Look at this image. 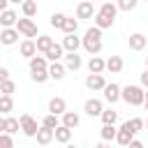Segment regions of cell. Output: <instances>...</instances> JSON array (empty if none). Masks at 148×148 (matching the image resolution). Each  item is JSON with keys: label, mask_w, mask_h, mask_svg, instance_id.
<instances>
[{"label": "cell", "mask_w": 148, "mask_h": 148, "mask_svg": "<svg viewBox=\"0 0 148 148\" xmlns=\"http://www.w3.org/2000/svg\"><path fill=\"white\" fill-rule=\"evenodd\" d=\"M116 12H118V5H113V2H104V5L97 9V14H95V28H99V30L111 28L113 21H116Z\"/></svg>", "instance_id": "6da1fadb"}, {"label": "cell", "mask_w": 148, "mask_h": 148, "mask_svg": "<svg viewBox=\"0 0 148 148\" xmlns=\"http://www.w3.org/2000/svg\"><path fill=\"white\" fill-rule=\"evenodd\" d=\"M81 46L90 53V56H97L99 51H102V30L99 28H88L86 30V35H83V39H81Z\"/></svg>", "instance_id": "7a4b0ae2"}, {"label": "cell", "mask_w": 148, "mask_h": 148, "mask_svg": "<svg viewBox=\"0 0 148 148\" xmlns=\"http://www.w3.org/2000/svg\"><path fill=\"white\" fill-rule=\"evenodd\" d=\"M120 99H125V102L132 104V106H141V104L146 102V90H143L141 86H125V88L120 90Z\"/></svg>", "instance_id": "3957f363"}, {"label": "cell", "mask_w": 148, "mask_h": 148, "mask_svg": "<svg viewBox=\"0 0 148 148\" xmlns=\"http://www.w3.org/2000/svg\"><path fill=\"white\" fill-rule=\"evenodd\" d=\"M18 123H21V132H23L25 136H37L39 125H37V120H35L30 113H21V116H18Z\"/></svg>", "instance_id": "277c9868"}, {"label": "cell", "mask_w": 148, "mask_h": 148, "mask_svg": "<svg viewBox=\"0 0 148 148\" xmlns=\"http://www.w3.org/2000/svg\"><path fill=\"white\" fill-rule=\"evenodd\" d=\"M16 32H21L25 39H32V37H37V25H35V21L32 18H18V23H16Z\"/></svg>", "instance_id": "5b68a950"}, {"label": "cell", "mask_w": 148, "mask_h": 148, "mask_svg": "<svg viewBox=\"0 0 148 148\" xmlns=\"http://www.w3.org/2000/svg\"><path fill=\"white\" fill-rule=\"evenodd\" d=\"M49 113L53 116H65L67 113V102L62 97H51L49 99Z\"/></svg>", "instance_id": "8992f818"}, {"label": "cell", "mask_w": 148, "mask_h": 148, "mask_svg": "<svg viewBox=\"0 0 148 148\" xmlns=\"http://www.w3.org/2000/svg\"><path fill=\"white\" fill-rule=\"evenodd\" d=\"M86 88L88 90H104L106 88V81L102 74H88L86 76Z\"/></svg>", "instance_id": "52a82bcc"}, {"label": "cell", "mask_w": 148, "mask_h": 148, "mask_svg": "<svg viewBox=\"0 0 148 148\" xmlns=\"http://www.w3.org/2000/svg\"><path fill=\"white\" fill-rule=\"evenodd\" d=\"M18 51H21V56H23V58L32 60V58L37 56V44H35V39H23V42H21V46H18Z\"/></svg>", "instance_id": "ba28073f"}, {"label": "cell", "mask_w": 148, "mask_h": 148, "mask_svg": "<svg viewBox=\"0 0 148 148\" xmlns=\"http://www.w3.org/2000/svg\"><path fill=\"white\" fill-rule=\"evenodd\" d=\"M120 86L118 83H106V88H104V99L109 102V104H116L118 99H120Z\"/></svg>", "instance_id": "9c48e42d"}, {"label": "cell", "mask_w": 148, "mask_h": 148, "mask_svg": "<svg viewBox=\"0 0 148 148\" xmlns=\"http://www.w3.org/2000/svg\"><path fill=\"white\" fill-rule=\"evenodd\" d=\"M83 111L90 116V118H95V116H102V102L99 99H95V97H90V99H86V104H83Z\"/></svg>", "instance_id": "30bf717a"}, {"label": "cell", "mask_w": 148, "mask_h": 148, "mask_svg": "<svg viewBox=\"0 0 148 148\" xmlns=\"http://www.w3.org/2000/svg\"><path fill=\"white\" fill-rule=\"evenodd\" d=\"M95 14H97V12H95V5H92V2L86 0V2H79V5H76V16H79V18H92Z\"/></svg>", "instance_id": "8fae6325"}, {"label": "cell", "mask_w": 148, "mask_h": 148, "mask_svg": "<svg viewBox=\"0 0 148 148\" xmlns=\"http://www.w3.org/2000/svg\"><path fill=\"white\" fill-rule=\"evenodd\" d=\"M16 42H18V32H16V28H7V30L0 32V44L12 46V44H16Z\"/></svg>", "instance_id": "7c38bea8"}, {"label": "cell", "mask_w": 148, "mask_h": 148, "mask_svg": "<svg viewBox=\"0 0 148 148\" xmlns=\"http://www.w3.org/2000/svg\"><path fill=\"white\" fill-rule=\"evenodd\" d=\"M79 46H81V39H79L76 35H65V37H62V49H65L67 53H76Z\"/></svg>", "instance_id": "4fadbf2b"}, {"label": "cell", "mask_w": 148, "mask_h": 148, "mask_svg": "<svg viewBox=\"0 0 148 148\" xmlns=\"http://www.w3.org/2000/svg\"><path fill=\"white\" fill-rule=\"evenodd\" d=\"M127 42H130V49L132 51H143L146 49V35H141V32H132Z\"/></svg>", "instance_id": "5bb4252c"}, {"label": "cell", "mask_w": 148, "mask_h": 148, "mask_svg": "<svg viewBox=\"0 0 148 148\" xmlns=\"http://www.w3.org/2000/svg\"><path fill=\"white\" fill-rule=\"evenodd\" d=\"M18 23V16H16V12H12V9H7V12H2L0 14V25L7 30V28H12V25H16Z\"/></svg>", "instance_id": "9a60e30c"}, {"label": "cell", "mask_w": 148, "mask_h": 148, "mask_svg": "<svg viewBox=\"0 0 148 148\" xmlns=\"http://www.w3.org/2000/svg\"><path fill=\"white\" fill-rule=\"evenodd\" d=\"M116 141H118L120 146H125V148H127V146L134 141V134H132L125 125H120V130H118V134H116Z\"/></svg>", "instance_id": "2e32d148"}, {"label": "cell", "mask_w": 148, "mask_h": 148, "mask_svg": "<svg viewBox=\"0 0 148 148\" xmlns=\"http://www.w3.org/2000/svg\"><path fill=\"white\" fill-rule=\"evenodd\" d=\"M88 69H90V74H102L106 69V60H102L99 56H92L88 62Z\"/></svg>", "instance_id": "e0dca14e"}, {"label": "cell", "mask_w": 148, "mask_h": 148, "mask_svg": "<svg viewBox=\"0 0 148 148\" xmlns=\"http://www.w3.org/2000/svg\"><path fill=\"white\" fill-rule=\"evenodd\" d=\"M30 72H49V62L44 56H35L30 60Z\"/></svg>", "instance_id": "ac0fdd59"}, {"label": "cell", "mask_w": 148, "mask_h": 148, "mask_svg": "<svg viewBox=\"0 0 148 148\" xmlns=\"http://www.w3.org/2000/svg\"><path fill=\"white\" fill-rule=\"evenodd\" d=\"M35 44H37V51H39V53H46L56 42H53V37H49V35H39Z\"/></svg>", "instance_id": "d6986e66"}, {"label": "cell", "mask_w": 148, "mask_h": 148, "mask_svg": "<svg viewBox=\"0 0 148 148\" xmlns=\"http://www.w3.org/2000/svg\"><path fill=\"white\" fill-rule=\"evenodd\" d=\"M62 53H65L62 44H53V46L44 53V58H46V60H51V62H58V58H62Z\"/></svg>", "instance_id": "ffe728a7"}, {"label": "cell", "mask_w": 148, "mask_h": 148, "mask_svg": "<svg viewBox=\"0 0 148 148\" xmlns=\"http://www.w3.org/2000/svg\"><path fill=\"white\" fill-rule=\"evenodd\" d=\"M79 123H81V118H79V113H74V111H67V113L62 116V125H65L67 130L79 127Z\"/></svg>", "instance_id": "44dd1931"}, {"label": "cell", "mask_w": 148, "mask_h": 148, "mask_svg": "<svg viewBox=\"0 0 148 148\" xmlns=\"http://www.w3.org/2000/svg\"><path fill=\"white\" fill-rule=\"evenodd\" d=\"M83 62H81V56H76V53H67L65 56V69H79Z\"/></svg>", "instance_id": "7402d4cb"}, {"label": "cell", "mask_w": 148, "mask_h": 148, "mask_svg": "<svg viewBox=\"0 0 148 148\" xmlns=\"http://www.w3.org/2000/svg\"><path fill=\"white\" fill-rule=\"evenodd\" d=\"M123 65H125V62H123L120 56H111V58L106 60V69H109L111 74H118V72L123 69Z\"/></svg>", "instance_id": "603a6c76"}, {"label": "cell", "mask_w": 148, "mask_h": 148, "mask_svg": "<svg viewBox=\"0 0 148 148\" xmlns=\"http://www.w3.org/2000/svg\"><path fill=\"white\" fill-rule=\"evenodd\" d=\"M60 125H62V123H60L58 116H53V113H46V116L42 118V127H46V130H53V132H56Z\"/></svg>", "instance_id": "cb8c5ba5"}, {"label": "cell", "mask_w": 148, "mask_h": 148, "mask_svg": "<svg viewBox=\"0 0 148 148\" xmlns=\"http://www.w3.org/2000/svg\"><path fill=\"white\" fill-rule=\"evenodd\" d=\"M49 76L56 79V81H60V79L65 76V65H60V62H51V65H49Z\"/></svg>", "instance_id": "d4e9b609"}, {"label": "cell", "mask_w": 148, "mask_h": 148, "mask_svg": "<svg viewBox=\"0 0 148 148\" xmlns=\"http://www.w3.org/2000/svg\"><path fill=\"white\" fill-rule=\"evenodd\" d=\"M123 125H125L132 134H136V132H141V130H143L146 120H143V118H130V120H127V123H123Z\"/></svg>", "instance_id": "484cf974"}, {"label": "cell", "mask_w": 148, "mask_h": 148, "mask_svg": "<svg viewBox=\"0 0 148 148\" xmlns=\"http://www.w3.org/2000/svg\"><path fill=\"white\" fill-rule=\"evenodd\" d=\"M53 136H56V141H60V143H69V139H72V130H67L65 125H60V127L53 132Z\"/></svg>", "instance_id": "4316f807"}, {"label": "cell", "mask_w": 148, "mask_h": 148, "mask_svg": "<svg viewBox=\"0 0 148 148\" xmlns=\"http://www.w3.org/2000/svg\"><path fill=\"white\" fill-rule=\"evenodd\" d=\"M56 136H53V130H46V127H39V132H37V143H42V146H46V143H51Z\"/></svg>", "instance_id": "83f0119b"}, {"label": "cell", "mask_w": 148, "mask_h": 148, "mask_svg": "<svg viewBox=\"0 0 148 148\" xmlns=\"http://www.w3.org/2000/svg\"><path fill=\"white\" fill-rule=\"evenodd\" d=\"M116 134H118V130L113 127V125H104L102 130H99V136H102V141L106 143V141H113L116 139Z\"/></svg>", "instance_id": "f1b7e54d"}, {"label": "cell", "mask_w": 148, "mask_h": 148, "mask_svg": "<svg viewBox=\"0 0 148 148\" xmlns=\"http://www.w3.org/2000/svg\"><path fill=\"white\" fill-rule=\"evenodd\" d=\"M12 109H14V99L9 95H0V116L12 113Z\"/></svg>", "instance_id": "f546056e"}, {"label": "cell", "mask_w": 148, "mask_h": 148, "mask_svg": "<svg viewBox=\"0 0 148 148\" xmlns=\"http://www.w3.org/2000/svg\"><path fill=\"white\" fill-rule=\"evenodd\" d=\"M76 28H79V21L67 16L65 23H62V32H65V35H76Z\"/></svg>", "instance_id": "4dcf8cb0"}, {"label": "cell", "mask_w": 148, "mask_h": 148, "mask_svg": "<svg viewBox=\"0 0 148 148\" xmlns=\"http://www.w3.org/2000/svg\"><path fill=\"white\" fill-rule=\"evenodd\" d=\"M99 118H102V123H104V125H116V120H118V113H116L113 109H104Z\"/></svg>", "instance_id": "1f68e13d"}, {"label": "cell", "mask_w": 148, "mask_h": 148, "mask_svg": "<svg viewBox=\"0 0 148 148\" xmlns=\"http://www.w3.org/2000/svg\"><path fill=\"white\" fill-rule=\"evenodd\" d=\"M21 9H23L25 18H32V16L37 14V2H32V0H25V2L21 5Z\"/></svg>", "instance_id": "d6a6232c"}, {"label": "cell", "mask_w": 148, "mask_h": 148, "mask_svg": "<svg viewBox=\"0 0 148 148\" xmlns=\"http://www.w3.org/2000/svg\"><path fill=\"white\" fill-rule=\"evenodd\" d=\"M14 90H16V83H14L12 79H7V81H2V83H0V92H2V95H9V97H12V92H14Z\"/></svg>", "instance_id": "836d02e7"}, {"label": "cell", "mask_w": 148, "mask_h": 148, "mask_svg": "<svg viewBox=\"0 0 148 148\" xmlns=\"http://www.w3.org/2000/svg\"><path fill=\"white\" fill-rule=\"evenodd\" d=\"M18 130H21L18 118H7V132H5V134H9V136H12V134H16Z\"/></svg>", "instance_id": "e575fe53"}, {"label": "cell", "mask_w": 148, "mask_h": 148, "mask_svg": "<svg viewBox=\"0 0 148 148\" xmlns=\"http://www.w3.org/2000/svg\"><path fill=\"white\" fill-rule=\"evenodd\" d=\"M65 18H67L65 14H60V12H56V14L51 16V25H53V28H60V30H62V23H65Z\"/></svg>", "instance_id": "d590c367"}, {"label": "cell", "mask_w": 148, "mask_h": 148, "mask_svg": "<svg viewBox=\"0 0 148 148\" xmlns=\"http://www.w3.org/2000/svg\"><path fill=\"white\" fill-rule=\"evenodd\" d=\"M30 79H32L35 83H44V81H46V79H51V76H49V72H32V74H30Z\"/></svg>", "instance_id": "8d00e7d4"}, {"label": "cell", "mask_w": 148, "mask_h": 148, "mask_svg": "<svg viewBox=\"0 0 148 148\" xmlns=\"http://www.w3.org/2000/svg\"><path fill=\"white\" fill-rule=\"evenodd\" d=\"M134 7H136V0H120L118 2V9H123V12H130Z\"/></svg>", "instance_id": "74e56055"}, {"label": "cell", "mask_w": 148, "mask_h": 148, "mask_svg": "<svg viewBox=\"0 0 148 148\" xmlns=\"http://www.w3.org/2000/svg\"><path fill=\"white\" fill-rule=\"evenodd\" d=\"M0 148H14V139L9 134H0Z\"/></svg>", "instance_id": "f35d334b"}, {"label": "cell", "mask_w": 148, "mask_h": 148, "mask_svg": "<svg viewBox=\"0 0 148 148\" xmlns=\"http://www.w3.org/2000/svg\"><path fill=\"white\" fill-rule=\"evenodd\" d=\"M7 79H9V69H7V67H0V83L7 81Z\"/></svg>", "instance_id": "ab89813d"}, {"label": "cell", "mask_w": 148, "mask_h": 148, "mask_svg": "<svg viewBox=\"0 0 148 148\" xmlns=\"http://www.w3.org/2000/svg\"><path fill=\"white\" fill-rule=\"evenodd\" d=\"M5 132H7V118L0 116V134H5Z\"/></svg>", "instance_id": "60d3db41"}, {"label": "cell", "mask_w": 148, "mask_h": 148, "mask_svg": "<svg viewBox=\"0 0 148 148\" xmlns=\"http://www.w3.org/2000/svg\"><path fill=\"white\" fill-rule=\"evenodd\" d=\"M141 86H143V88H148V69L141 74Z\"/></svg>", "instance_id": "b9f144b4"}, {"label": "cell", "mask_w": 148, "mask_h": 148, "mask_svg": "<svg viewBox=\"0 0 148 148\" xmlns=\"http://www.w3.org/2000/svg\"><path fill=\"white\" fill-rule=\"evenodd\" d=\"M127 148H143V143H141V141H136V139H134V141H132V143H130V146H127Z\"/></svg>", "instance_id": "7bdbcfd3"}, {"label": "cell", "mask_w": 148, "mask_h": 148, "mask_svg": "<svg viewBox=\"0 0 148 148\" xmlns=\"http://www.w3.org/2000/svg\"><path fill=\"white\" fill-rule=\"evenodd\" d=\"M7 9H9V7H7V0H0V14L7 12Z\"/></svg>", "instance_id": "ee69618b"}, {"label": "cell", "mask_w": 148, "mask_h": 148, "mask_svg": "<svg viewBox=\"0 0 148 148\" xmlns=\"http://www.w3.org/2000/svg\"><path fill=\"white\" fill-rule=\"evenodd\" d=\"M95 148H111V146H109V143H104V141H102V143H97V146H95Z\"/></svg>", "instance_id": "f6af8a7d"}, {"label": "cell", "mask_w": 148, "mask_h": 148, "mask_svg": "<svg viewBox=\"0 0 148 148\" xmlns=\"http://www.w3.org/2000/svg\"><path fill=\"white\" fill-rule=\"evenodd\" d=\"M143 106H146V111H148V92H146V102H143Z\"/></svg>", "instance_id": "bcb514c9"}, {"label": "cell", "mask_w": 148, "mask_h": 148, "mask_svg": "<svg viewBox=\"0 0 148 148\" xmlns=\"http://www.w3.org/2000/svg\"><path fill=\"white\" fill-rule=\"evenodd\" d=\"M146 69H148V58H146Z\"/></svg>", "instance_id": "7dc6e473"}, {"label": "cell", "mask_w": 148, "mask_h": 148, "mask_svg": "<svg viewBox=\"0 0 148 148\" xmlns=\"http://www.w3.org/2000/svg\"><path fill=\"white\" fill-rule=\"evenodd\" d=\"M67 148H76V146H67Z\"/></svg>", "instance_id": "c3c4849f"}, {"label": "cell", "mask_w": 148, "mask_h": 148, "mask_svg": "<svg viewBox=\"0 0 148 148\" xmlns=\"http://www.w3.org/2000/svg\"><path fill=\"white\" fill-rule=\"evenodd\" d=\"M146 125H148V120H146Z\"/></svg>", "instance_id": "681fc988"}]
</instances>
